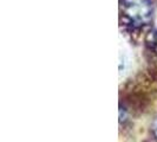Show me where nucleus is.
Instances as JSON below:
<instances>
[{
    "mask_svg": "<svg viewBox=\"0 0 157 142\" xmlns=\"http://www.w3.org/2000/svg\"><path fill=\"white\" fill-rule=\"evenodd\" d=\"M119 12L124 23L132 27H140L150 23L152 6L150 0H121Z\"/></svg>",
    "mask_w": 157,
    "mask_h": 142,
    "instance_id": "nucleus-1",
    "label": "nucleus"
},
{
    "mask_svg": "<svg viewBox=\"0 0 157 142\" xmlns=\"http://www.w3.org/2000/svg\"><path fill=\"white\" fill-rule=\"evenodd\" d=\"M154 135H155V137L157 139V120L155 121V123H154Z\"/></svg>",
    "mask_w": 157,
    "mask_h": 142,
    "instance_id": "nucleus-2",
    "label": "nucleus"
}]
</instances>
